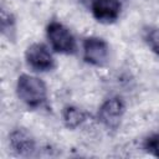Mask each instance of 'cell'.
<instances>
[{
    "mask_svg": "<svg viewBox=\"0 0 159 159\" xmlns=\"http://www.w3.org/2000/svg\"><path fill=\"white\" fill-rule=\"evenodd\" d=\"M16 93L22 103L30 108H39L47 99V87L42 80L31 75H21L17 78Z\"/></svg>",
    "mask_w": 159,
    "mask_h": 159,
    "instance_id": "1",
    "label": "cell"
},
{
    "mask_svg": "<svg viewBox=\"0 0 159 159\" xmlns=\"http://www.w3.org/2000/svg\"><path fill=\"white\" fill-rule=\"evenodd\" d=\"M46 35L53 51L66 55L76 51V40L73 35L61 22L51 21L46 27Z\"/></svg>",
    "mask_w": 159,
    "mask_h": 159,
    "instance_id": "2",
    "label": "cell"
},
{
    "mask_svg": "<svg viewBox=\"0 0 159 159\" xmlns=\"http://www.w3.org/2000/svg\"><path fill=\"white\" fill-rule=\"evenodd\" d=\"M109 57L107 42L99 37H87L83 41V60L92 66H104Z\"/></svg>",
    "mask_w": 159,
    "mask_h": 159,
    "instance_id": "3",
    "label": "cell"
},
{
    "mask_svg": "<svg viewBox=\"0 0 159 159\" xmlns=\"http://www.w3.org/2000/svg\"><path fill=\"white\" fill-rule=\"evenodd\" d=\"M27 65L37 72L50 71L55 66V60L52 53L43 43H32L27 47L25 52Z\"/></svg>",
    "mask_w": 159,
    "mask_h": 159,
    "instance_id": "4",
    "label": "cell"
},
{
    "mask_svg": "<svg viewBox=\"0 0 159 159\" xmlns=\"http://www.w3.org/2000/svg\"><path fill=\"white\" fill-rule=\"evenodd\" d=\"M93 17L103 24L114 22L120 14V0H86Z\"/></svg>",
    "mask_w": 159,
    "mask_h": 159,
    "instance_id": "5",
    "label": "cell"
},
{
    "mask_svg": "<svg viewBox=\"0 0 159 159\" xmlns=\"http://www.w3.org/2000/svg\"><path fill=\"white\" fill-rule=\"evenodd\" d=\"M124 103L120 98L113 97L107 99L98 111V119L108 128H116L124 113Z\"/></svg>",
    "mask_w": 159,
    "mask_h": 159,
    "instance_id": "6",
    "label": "cell"
},
{
    "mask_svg": "<svg viewBox=\"0 0 159 159\" xmlns=\"http://www.w3.org/2000/svg\"><path fill=\"white\" fill-rule=\"evenodd\" d=\"M10 145L20 155H30L35 150L32 135L24 128H17L10 133Z\"/></svg>",
    "mask_w": 159,
    "mask_h": 159,
    "instance_id": "7",
    "label": "cell"
},
{
    "mask_svg": "<svg viewBox=\"0 0 159 159\" xmlns=\"http://www.w3.org/2000/svg\"><path fill=\"white\" fill-rule=\"evenodd\" d=\"M62 119L67 128L75 129L86 120V113L77 107L67 106L62 112Z\"/></svg>",
    "mask_w": 159,
    "mask_h": 159,
    "instance_id": "8",
    "label": "cell"
},
{
    "mask_svg": "<svg viewBox=\"0 0 159 159\" xmlns=\"http://www.w3.org/2000/svg\"><path fill=\"white\" fill-rule=\"evenodd\" d=\"M144 40L147 45L150 47L153 52L159 55V29L158 27H149L145 30L144 34Z\"/></svg>",
    "mask_w": 159,
    "mask_h": 159,
    "instance_id": "9",
    "label": "cell"
},
{
    "mask_svg": "<svg viewBox=\"0 0 159 159\" xmlns=\"http://www.w3.org/2000/svg\"><path fill=\"white\" fill-rule=\"evenodd\" d=\"M1 29H2V34L6 35L9 39H11V32L15 31V22L14 19L11 16V14L6 12L5 10L1 11Z\"/></svg>",
    "mask_w": 159,
    "mask_h": 159,
    "instance_id": "10",
    "label": "cell"
},
{
    "mask_svg": "<svg viewBox=\"0 0 159 159\" xmlns=\"http://www.w3.org/2000/svg\"><path fill=\"white\" fill-rule=\"evenodd\" d=\"M144 148L154 157H159V133L150 135L144 142Z\"/></svg>",
    "mask_w": 159,
    "mask_h": 159,
    "instance_id": "11",
    "label": "cell"
}]
</instances>
